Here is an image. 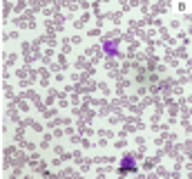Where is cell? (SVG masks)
Returning <instances> with one entry per match:
<instances>
[{
  "label": "cell",
  "instance_id": "1",
  "mask_svg": "<svg viewBox=\"0 0 192 179\" xmlns=\"http://www.w3.org/2000/svg\"><path fill=\"white\" fill-rule=\"evenodd\" d=\"M103 49L107 52L110 56H116L119 54V40H105L103 43Z\"/></svg>",
  "mask_w": 192,
  "mask_h": 179
},
{
  "label": "cell",
  "instance_id": "2",
  "mask_svg": "<svg viewBox=\"0 0 192 179\" xmlns=\"http://www.w3.org/2000/svg\"><path fill=\"white\" fill-rule=\"evenodd\" d=\"M125 168H130V170H136V166H134V159H132V157H125V159H123V170H125Z\"/></svg>",
  "mask_w": 192,
  "mask_h": 179
}]
</instances>
